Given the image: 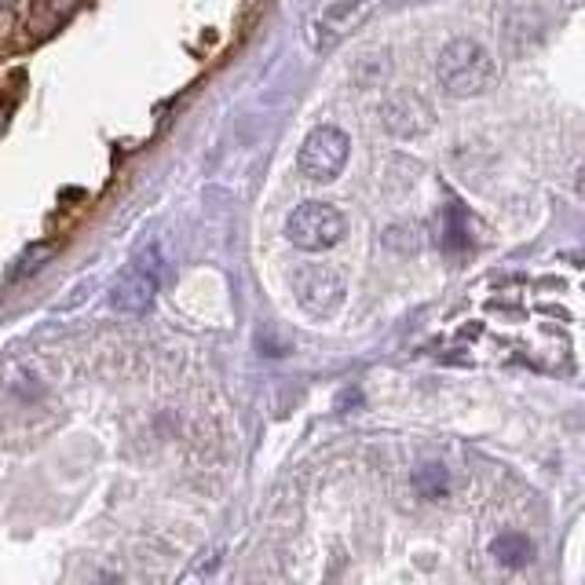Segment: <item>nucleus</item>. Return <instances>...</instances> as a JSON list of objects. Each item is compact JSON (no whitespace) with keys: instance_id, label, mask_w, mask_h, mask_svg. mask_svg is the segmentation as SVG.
<instances>
[{"instance_id":"f257e3e1","label":"nucleus","mask_w":585,"mask_h":585,"mask_svg":"<svg viewBox=\"0 0 585 585\" xmlns=\"http://www.w3.org/2000/svg\"><path fill=\"white\" fill-rule=\"evenodd\" d=\"M436 77H439V88H443L447 96L472 99L494 85L498 63H494V55H490L479 41L458 37V41H450L447 48L439 52Z\"/></svg>"},{"instance_id":"f03ea898","label":"nucleus","mask_w":585,"mask_h":585,"mask_svg":"<svg viewBox=\"0 0 585 585\" xmlns=\"http://www.w3.org/2000/svg\"><path fill=\"white\" fill-rule=\"evenodd\" d=\"M351 154V139L344 128L337 125H319L304 143H300L297 165L300 176L311 183H333L344 172Z\"/></svg>"},{"instance_id":"7ed1b4c3","label":"nucleus","mask_w":585,"mask_h":585,"mask_svg":"<svg viewBox=\"0 0 585 585\" xmlns=\"http://www.w3.org/2000/svg\"><path fill=\"white\" fill-rule=\"evenodd\" d=\"M286 238L304 253H322L344 238V216L326 202H304L297 205L286 220Z\"/></svg>"},{"instance_id":"20e7f679","label":"nucleus","mask_w":585,"mask_h":585,"mask_svg":"<svg viewBox=\"0 0 585 585\" xmlns=\"http://www.w3.org/2000/svg\"><path fill=\"white\" fill-rule=\"evenodd\" d=\"M158 264V253L143 249L136 256V264L128 267L110 289V308L121 311V315H147L154 308V297H158Z\"/></svg>"},{"instance_id":"39448f33","label":"nucleus","mask_w":585,"mask_h":585,"mask_svg":"<svg viewBox=\"0 0 585 585\" xmlns=\"http://www.w3.org/2000/svg\"><path fill=\"white\" fill-rule=\"evenodd\" d=\"M381 114H384V125H388V132H395V136H403V139L425 136L428 128L436 125V114H432V107H428V103L417 96V92H410V88H403V92H395V96L384 99Z\"/></svg>"},{"instance_id":"423d86ee","label":"nucleus","mask_w":585,"mask_h":585,"mask_svg":"<svg viewBox=\"0 0 585 585\" xmlns=\"http://www.w3.org/2000/svg\"><path fill=\"white\" fill-rule=\"evenodd\" d=\"M297 300L315 315H330L344 304V278L330 267H304L297 271Z\"/></svg>"},{"instance_id":"0eeeda50","label":"nucleus","mask_w":585,"mask_h":585,"mask_svg":"<svg viewBox=\"0 0 585 585\" xmlns=\"http://www.w3.org/2000/svg\"><path fill=\"white\" fill-rule=\"evenodd\" d=\"M373 8V0H330L319 15V44H330L359 26V19Z\"/></svg>"},{"instance_id":"6e6552de","label":"nucleus","mask_w":585,"mask_h":585,"mask_svg":"<svg viewBox=\"0 0 585 585\" xmlns=\"http://www.w3.org/2000/svg\"><path fill=\"white\" fill-rule=\"evenodd\" d=\"M490 556H494L501 567H527L534 560V542L527 534L505 531L490 542Z\"/></svg>"},{"instance_id":"1a4fd4ad","label":"nucleus","mask_w":585,"mask_h":585,"mask_svg":"<svg viewBox=\"0 0 585 585\" xmlns=\"http://www.w3.org/2000/svg\"><path fill=\"white\" fill-rule=\"evenodd\" d=\"M414 490L421 498H447L450 472L443 465H421L414 472Z\"/></svg>"},{"instance_id":"9d476101","label":"nucleus","mask_w":585,"mask_h":585,"mask_svg":"<svg viewBox=\"0 0 585 585\" xmlns=\"http://www.w3.org/2000/svg\"><path fill=\"white\" fill-rule=\"evenodd\" d=\"M575 194L585 202V165L578 169V176H575Z\"/></svg>"}]
</instances>
